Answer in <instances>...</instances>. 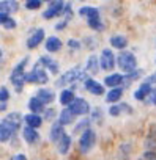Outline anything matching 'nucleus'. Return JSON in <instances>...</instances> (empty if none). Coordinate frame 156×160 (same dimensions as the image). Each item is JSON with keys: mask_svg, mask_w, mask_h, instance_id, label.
Instances as JSON below:
<instances>
[{"mask_svg": "<svg viewBox=\"0 0 156 160\" xmlns=\"http://www.w3.org/2000/svg\"><path fill=\"white\" fill-rule=\"evenodd\" d=\"M29 57H24L14 68H13V71H11V74H10V82H11V85L14 87V90H16V93H22V90H24V85H25V66L29 64Z\"/></svg>", "mask_w": 156, "mask_h": 160, "instance_id": "obj_1", "label": "nucleus"}, {"mask_svg": "<svg viewBox=\"0 0 156 160\" xmlns=\"http://www.w3.org/2000/svg\"><path fill=\"white\" fill-rule=\"evenodd\" d=\"M115 61H117L118 69H120L123 74H129V72H132L134 69H137V57L134 55V52H131V50H128V49L118 52Z\"/></svg>", "mask_w": 156, "mask_h": 160, "instance_id": "obj_2", "label": "nucleus"}, {"mask_svg": "<svg viewBox=\"0 0 156 160\" xmlns=\"http://www.w3.org/2000/svg\"><path fill=\"white\" fill-rule=\"evenodd\" d=\"M96 140H98L96 130H93V129L90 127L89 130H85L84 133H81L79 141H77V151H79L82 155L92 152L93 148H95V144H96Z\"/></svg>", "mask_w": 156, "mask_h": 160, "instance_id": "obj_3", "label": "nucleus"}, {"mask_svg": "<svg viewBox=\"0 0 156 160\" xmlns=\"http://www.w3.org/2000/svg\"><path fill=\"white\" fill-rule=\"evenodd\" d=\"M49 82V74L44 68H41L38 63H35L33 69L25 74V83L32 85H46Z\"/></svg>", "mask_w": 156, "mask_h": 160, "instance_id": "obj_4", "label": "nucleus"}, {"mask_svg": "<svg viewBox=\"0 0 156 160\" xmlns=\"http://www.w3.org/2000/svg\"><path fill=\"white\" fill-rule=\"evenodd\" d=\"M81 71H82V68H81V66H74V68L68 69L66 72H63V74L55 80V87H57V88H63V90H65V87H66V85H76V83H77V78H79Z\"/></svg>", "mask_w": 156, "mask_h": 160, "instance_id": "obj_5", "label": "nucleus"}, {"mask_svg": "<svg viewBox=\"0 0 156 160\" xmlns=\"http://www.w3.org/2000/svg\"><path fill=\"white\" fill-rule=\"evenodd\" d=\"M69 112L74 115V116H87L90 112H92V105L89 104L87 99L84 98H76L69 105H68Z\"/></svg>", "mask_w": 156, "mask_h": 160, "instance_id": "obj_6", "label": "nucleus"}, {"mask_svg": "<svg viewBox=\"0 0 156 160\" xmlns=\"http://www.w3.org/2000/svg\"><path fill=\"white\" fill-rule=\"evenodd\" d=\"M117 55L114 53V50L110 47H106L101 50L98 60H100V68L103 71H114V68L117 66V61H115Z\"/></svg>", "mask_w": 156, "mask_h": 160, "instance_id": "obj_7", "label": "nucleus"}, {"mask_svg": "<svg viewBox=\"0 0 156 160\" xmlns=\"http://www.w3.org/2000/svg\"><path fill=\"white\" fill-rule=\"evenodd\" d=\"M44 38H46V32H44V28H35V30L30 33V36L27 38V42H25L27 49H29V50L36 49V47L44 41Z\"/></svg>", "mask_w": 156, "mask_h": 160, "instance_id": "obj_8", "label": "nucleus"}, {"mask_svg": "<svg viewBox=\"0 0 156 160\" xmlns=\"http://www.w3.org/2000/svg\"><path fill=\"white\" fill-rule=\"evenodd\" d=\"M2 122H5L11 130H14V132L18 133V130L21 129V126H22V122H24V116H22L19 112H11V113H8V115L2 119Z\"/></svg>", "mask_w": 156, "mask_h": 160, "instance_id": "obj_9", "label": "nucleus"}, {"mask_svg": "<svg viewBox=\"0 0 156 160\" xmlns=\"http://www.w3.org/2000/svg\"><path fill=\"white\" fill-rule=\"evenodd\" d=\"M107 113H109V116H112V118H118V116H121V115H131V113H132V107H131L128 102H118V104L110 105L109 110H107Z\"/></svg>", "mask_w": 156, "mask_h": 160, "instance_id": "obj_10", "label": "nucleus"}, {"mask_svg": "<svg viewBox=\"0 0 156 160\" xmlns=\"http://www.w3.org/2000/svg\"><path fill=\"white\" fill-rule=\"evenodd\" d=\"M103 85L107 87V88H118V87H123V74L121 72H110L104 77L103 80Z\"/></svg>", "mask_w": 156, "mask_h": 160, "instance_id": "obj_11", "label": "nucleus"}, {"mask_svg": "<svg viewBox=\"0 0 156 160\" xmlns=\"http://www.w3.org/2000/svg\"><path fill=\"white\" fill-rule=\"evenodd\" d=\"M84 88H85V91H89L90 94H93V96H103L104 93H106V88H104V85L103 83H100L98 80H95V78H89L87 82L84 83Z\"/></svg>", "mask_w": 156, "mask_h": 160, "instance_id": "obj_12", "label": "nucleus"}, {"mask_svg": "<svg viewBox=\"0 0 156 160\" xmlns=\"http://www.w3.org/2000/svg\"><path fill=\"white\" fill-rule=\"evenodd\" d=\"M109 44H110V49H117V50L121 52V50H126L129 41H128V38H126L125 35L115 33V35H112V36L109 38Z\"/></svg>", "mask_w": 156, "mask_h": 160, "instance_id": "obj_13", "label": "nucleus"}, {"mask_svg": "<svg viewBox=\"0 0 156 160\" xmlns=\"http://www.w3.org/2000/svg\"><path fill=\"white\" fill-rule=\"evenodd\" d=\"M151 93H153V87L150 85V83H145V82H142L140 85H139V88L134 91V99L136 101H139V102H143V101H147L150 96H151Z\"/></svg>", "mask_w": 156, "mask_h": 160, "instance_id": "obj_14", "label": "nucleus"}, {"mask_svg": "<svg viewBox=\"0 0 156 160\" xmlns=\"http://www.w3.org/2000/svg\"><path fill=\"white\" fill-rule=\"evenodd\" d=\"M65 133H66V132H65V127H63L60 122L55 121V122L51 124V129H49V141L54 143V144H57Z\"/></svg>", "mask_w": 156, "mask_h": 160, "instance_id": "obj_15", "label": "nucleus"}, {"mask_svg": "<svg viewBox=\"0 0 156 160\" xmlns=\"http://www.w3.org/2000/svg\"><path fill=\"white\" fill-rule=\"evenodd\" d=\"M21 135H22V140H24L27 144H30V146H33V144H36V143L40 141V133H38L36 129H30V127L25 126V127L22 129Z\"/></svg>", "mask_w": 156, "mask_h": 160, "instance_id": "obj_16", "label": "nucleus"}, {"mask_svg": "<svg viewBox=\"0 0 156 160\" xmlns=\"http://www.w3.org/2000/svg\"><path fill=\"white\" fill-rule=\"evenodd\" d=\"M18 11H19V2H16V0H2L0 2V13L11 16Z\"/></svg>", "mask_w": 156, "mask_h": 160, "instance_id": "obj_17", "label": "nucleus"}, {"mask_svg": "<svg viewBox=\"0 0 156 160\" xmlns=\"http://www.w3.org/2000/svg\"><path fill=\"white\" fill-rule=\"evenodd\" d=\"M63 47V42L58 36H49L46 41H44V49L49 52V53H57L60 52Z\"/></svg>", "mask_w": 156, "mask_h": 160, "instance_id": "obj_18", "label": "nucleus"}, {"mask_svg": "<svg viewBox=\"0 0 156 160\" xmlns=\"http://www.w3.org/2000/svg\"><path fill=\"white\" fill-rule=\"evenodd\" d=\"M35 96L44 104V105H49V104H52L54 101H55V93H54V90H51V88H40L36 93H35Z\"/></svg>", "mask_w": 156, "mask_h": 160, "instance_id": "obj_19", "label": "nucleus"}, {"mask_svg": "<svg viewBox=\"0 0 156 160\" xmlns=\"http://www.w3.org/2000/svg\"><path fill=\"white\" fill-rule=\"evenodd\" d=\"M123 93H125V88H123V87L112 88V90H109V91L106 93L104 99H106V102H107V104H112V105H114V104H118V102L121 101Z\"/></svg>", "mask_w": 156, "mask_h": 160, "instance_id": "obj_20", "label": "nucleus"}, {"mask_svg": "<svg viewBox=\"0 0 156 160\" xmlns=\"http://www.w3.org/2000/svg\"><path fill=\"white\" fill-rule=\"evenodd\" d=\"M24 122H25V126L27 127H30V129H40L41 126H43V118H41V115H35V113H27V115H24Z\"/></svg>", "mask_w": 156, "mask_h": 160, "instance_id": "obj_21", "label": "nucleus"}, {"mask_svg": "<svg viewBox=\"0 0 156 160\" xmlns=\"http://www.w3.org/2000/svg\"><path fill=\"white\" fill-rule=\"evenodd\" d=\"M71 146H73V138H71V135L65 133V135L62 137V140L57 143V152H58L60 155H66V154L71 151Z\"/></svg>", "mask_w": 156, "mask_h": 160, "instance_id": "obj_22", "label": "nucleus"}, {"mask_svg": "<svg viewBox=\"0 0 156 160\" xmlns=\"http://www.w3.org/2000/svg\"><path fill=\"white\" fill-rule=\"evenodd\" d=\"M100 60H98V55H90L85 61V72L87 74H92V75H96L100 72Z\"/></svg>", "mask_w": 156, "mask_h": 160, "instance_id": "obj_23", "label": "nucleus"}, {"mask_svg": "<svg viewBox=\"0 0 156 160\" xmlns=\"http://www.w3.org/2000/svg\"><path fill=\"white\" fill-rule=\"evenodd\" d=\"M142 75H145V72H143V69H140V68L134 69V71L129 72V74H123V87H128V85L137 82V80L142 78Z\"/></svg>", "mask_w": 156, "mask_h": 160, "instance_id": "obj_24", "label": "nucleus"}, {"mask_svg": "<svg viewBox=\"0 0 156 160\" xmlns=\"http://www.w3.org/2000/svg\"><path fill=\"white\" fill-rule=\"evenodd\" d=\"M27 107H29L30 113H35V115H43V112H44V108H46V105H44L36 96H32V98L29 99Z\"/></svg>", "mask_w": 156, "mask_h": 160, "instance_id": "obj_25", "label": "nucleus"}, {"mask_svg": "<svg viewBox=\"0 0 156 160\" xmlns=\"http://www.w3.org/2000/svg\"><path fill=\"white\" fill-rule=\"evenodd\" d=\"M76 121V116L69 112V108L66 107V108H62V112L58 113V116H57V122H60L63 127L65 126H69V124H73Z\"/></svg>", "mask_w": 156, "mask_h": 160, "instance_id": "obj_26", "label": "nucleus"}, {"mask_svg": "<svg viewBox=\"0 0 156 160\" xmlns=\"http://www.w3.org/2000/svg\"><path fill=\"white\" fill-rule=\"evenodd\" d=\"M13 137H16V132L11 130L5 122L0 121V143H10Z\"/></svg>", "mask_w": 156, "mask_h": 160, "instance_id": "obj_27", "label": "nucleus"}, {"mask_svg": "<svg viewBox=\"0 0 156 160\" xmlns=\"http://www.w3.org/2000/svg\"><path fill=\"white\" fill-rule=\"evenodd\" d=\"M77 13H79L81 18H85V19L100 18V8H96V7H89V5H85V7H81Z\"/></svg>", "mask_w": 156, "mask_h": 160, "instance_id": "obj_28", "label": "nucleus"}, {"mask_svg": "<svg viewBox=\"0 0 156 160\" xmlns=\"http://www.w3.org/2000/svg\"><path fill=\"white\" fill-rule=\"evenodd\" d=\"M90 126H92V119L85 116V118H82L81 121H77V122L74 124V127H73V133H74V135H81V133H84L85 130H89Z\"/></svg>", "mask_w": 156, "mask_h": 160, "instance_id": "obj_29", "label": "nucleus"}, {"mask_svg": "<svg viewBox=\"0 0 156 160\" xmlns=\"http://www.w3.org/2000/svg\"><path fill=\"white\" fill-rule=\"evenodd\" d=\"M74 99H76V94H74V91L69 90V88L62 90V93H60V96H58V102H60L63 107H68Z\"/></svg>", "mask_w": 156, "mask_h": 160, "instance_id": "obj_30", "label": "nucleus"}, {"mask_svg": "<svg viewBox=\"0 0 156 160\" xmlns=\"http://www.w3.org/2000/svg\"><path fill=\"white\" fill-rule=\"evenodd\" d=\"M87 25H89V28H92L96 33H101V32L106 30V24L103 22L101 16L100 18H93V19H87Z\"/></svg>", "mask_w": 156, "mask_h": 160, "instance_id": "obj_31", "label": "nucleus"}, {"mask_svg": "<svg viewBox=\"0 0 156 160\" xmlns=\"http://www.w3.org/2000/svg\"><path fill=\"white\" fill-rule=\"evenodd\" d=\"M143 146H145V151H156V130L147 133Z\"/></svg>", "mask_w": 156, "mask_h": 160, "instance_id": "obj_32", "label": "nucleus"}, {"mask_svg": "<svg viewBox=\"0 0 156 160\" xmlns=\"http://www.w3.org/2000/svg\"><path fill=\"white\" fill-rule=\"evenodd\" d=\"M103 116H104V112H103L101 107H93V108H92V112H90V119H92V122L101 124V122H103Z\"/></svg>", "mask_w": 156, "mask_h": 160, "instance_id": "obj_33", "label": "nucleus"}, {"mask_svg": "<svg viewBox=\"0 0 156 160\" xmlns=\"http://www.w3.org/2000/svg\"><path fill=\"white\" fill-rule=\"evenodd\" d=\"M98 44H100V41H98L96 36H85V38L82 39V46H85V47L90 49V50H95V49L98 47Z\"/></svg>", "mask_w": 156, "mask_h": 160, "instance_id": "obj_34", "label": "nucleus"}, {"mask_svg": "<svg viewBox=\"0 0 156 160\" xmlns=\"http://www.w3.org/2000/svg\"><path fill=\"white\" fill-rule=\"evenodd\" d=\"M58 115H57V110L55 108H52V107H49V108H44V112H43V121H49V122H55V118H57Z\"/></svg>", "mask_w": 156, "mask_h": 160, "instance_id": "obj_35", "label": "nucleus"}, {"mask_svg": "<svg viewBox=\"0 0 156 160\" xmlns=\"http://www.w3.org/2000/svg\"><path fill=\"white\" fill-rule=\"evenodd\" d=\"M43 7V2L41 0H27V2L24 3V8L29 10V11H36Z\"/></svg>", "mask_w": 156, "mask_h": 160, "instance_id": "obj_36", "label": "nucleus"}, {"mask_svg": "<svg viewBox=\"0 0 156 160\" xmlns=\"http://www.w3.org/2000/svg\"><path fill=\"white\" fill-rule=\"evenodd\" d=\"M66 46H68L69 50L77 52V50L82 49V41H81V39H76V38H69V39L66 41Z\"/></svg>", "mask_w": 156, "mask_h": 160, "instance_id": "obj_37", "label": "nucleus"}, {"mask_svg": "<svg viewBox=\"0 0 156 160\" xmlns=\"http://www.w3.org/2000/svg\"><path fill=\"white\" fill-rule=\"evenodd\" d=\"M41 68H44V69H47L52 63H54V58L51 57V55H41L40 58H38V61H36Z\"/></svg>", "mask_w": 156, "mask_h": 160, "instance_id": "obj_38", "label": "nucleus"}, {"mask_svg": "<svg viewBox=\"0 0 156 160\" xmlns=\"http://www.w3.org/2000/svg\"><path fill=\"white\" fill-rule=\"evenodd\" d=\"M10 90L7 88V87H0V102L2 104H8V101H10Z\"/></svg>", "mask_w": 156, "mask_h": 160, "instance_id": "obj_39", "label": "nucleus"}, {"mask_svg": "<svg viewBox=\"0 0 156 160\" xmlns=\"http://www.w3.org/2000/svg\"><path fill=\"white\" fill-rule=\"evenodd\" d=\"M2 27H3L5 30H14V28L18 27V22H16V19H14V18H11V16H10V18L7 19V22H5Z\"/></svg>", "mask_w": 156, "mask_h": 160, "instance_id": "obj_40", "label": "nucleus"}, {"mask_svg": "<svg viewBox=\"0 0 156 160\" xmlns=\"http://www.w3.org/2000/svg\"><path fill=\"white\" fill-rule=\"evenodd\" d=\"M139 160H156V151H145Z\"/></svg>", "mask_w": 156, "mask_h": 160, "instance_id": "obj_41", "label": "nucleus"}, {"mask_svg": "<svg viewBox=\"0 0 156 160\" xmlns=\"http://www.w3.org/2000/svg\"><path fill=\"white\" fill-rule=\"evenodd\" d=\"M47 71H49L52 75H58V74H60V64H58V61L54 60V63L47 68Z\"/></svg>", "mask_w": 156, "mask_h": 160, "instance_id": "obj_42", "label": "nucleus"}, {"mask_svg": "<svg viewBox=\"0 0 156 160\" xmlns=\"http://www.w3.org/2000/svg\"><path fill=\"white\" fill-rule=\"evenodd\" d=\"M118 151H120L125 157H128V154L132 151V148H131L129 144H120V146H118Z\"/></svg>", "mask_w": 156, "mask_h": 160, "instance_id": "obj_43", "label": "nucleus"}, {"mask_svg": "<svg viewBox=\"0 0 156 160\" xmlns=\"http://www.w3.org/2000/svg\"><path fill=\"white\" fill-rule=\"evenodd\" d=\"M10 160H29V158H27L25 154H14V155L10 157Z\"/></svg>", "mask_w": 156, "mask_h": 160, "instance_id": "obj_44", "label": "nucleus"}, {"mask_svg": "<svg viewBox=\"0 0 156 160\" xmlns=\"http://www.w3.org/2000/svg\"><path fill=\"white\" fill-rule=\"evenodd\" d=\"M68 24H69V22H66V21L63 19L62 22H58V24H55V30H65Z\"/></svg>", "mask_w": 156, "mask_h": 160, "instance_id": "obj_45", "label": "nucleus"}, {"mask_svg": "<svg viewBox=\"0 0 156 160\" xmlns=\"http://www.w3.org/2000/svg\"><path fill=\"white\" fill-rule=\"evenodd\" d=\"M148 99H150V102H151V104L156 107V87L153 88V93H151V96H150Z\"/></svg>", "mask_w": 156, "mask_h": 160, "instance_id": "obj_46", "label": "nucleus"}, {"mask_svg": "<svg viewBox=\"0 0 156 160\" xmlns=\"http://www.w3.org/2000/svg\"><path fill=\"white\" fill-rule=\"evenodd\" d=\"M8 18H10V16H7V14H3V13H0V25H3V24L7 22Z\"/></svg>", "mask_w": 156, "mask_h": 160, "instance_id": "obj_47", "label": "nucleus"}, {"mask_svg": "<svg viewBox=\"0 0 156 160\" xmlns=\"http://www.w3.org/2000/svg\"><path fill=\"white\" fill-rule=\"evenodd\" d=\"M7 108H8V104H2V102H0V113L7 112Z\"/></svg>", "mask_w": 156, "mask_h": 160, "instance_id": "obj_48", "label": "nucleus"}, {"mask_svg": "<svg viewBox=\"0 0 156 160\" xmlns=\"http://www.w3.org/2000/svg\"><path fill=\"white\" fill-rule=\"evenodd\" d=\"M3 57V50H2V47H0V58Z\"/></svg>", "mask_w": 156, "mask_h": 160, "instance_id": "obj_49", "label": "nucleus"}, {"mask_svg": "<svg viewBox=\"0 0 156 160\" xmlns=\"http://www.w3.org/2000/svg\"><path fill=\"white\" fill-rule=\"evenodd\" d=\"M154 64H156V58H154Z\"/></svg>", "mask_w": 156, "mask_h": 160, "instance_id": "obj_50", "label": "nucleus"}]
</instances>
